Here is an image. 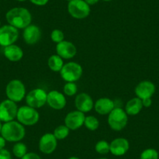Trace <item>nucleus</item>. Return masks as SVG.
<instances>
[{"label": "nucleus", "mask_w": 159, "mask_h": 159, "mask_svg": "<svg viewBox=\"0 0 159 159\" xmlns=\"http://www.w3.org/2000/svg\"><path fill=\"white\" fill-rule=\"evenodd\" d=\"M41 37H42L41 29L38 26L33 24L27 26L26 28H24L23 32V38L27 45H35L39 42Z\"/></svg>", "instance_id": "obj_13"}, {"label": "nucleus", "mask_w": 159, "mask_h": 159, "mask_svg": "<svg viewBox=\"0 0 159 159\" xmlns=\"http://www.w3.org/2000/svg\"><path fill=\"white\" fill-rule=\"evenodd\" d=\"M142 104H143V107H146L148 108L152 104V100H151V98H144L142 100Z\"/></svg>", "instance_id": "obj_33"}, {"label": "nucleus", "mask_w": 159, "mask_h": 159, "mask_svg": "<svg viewBox=\"0 0 159 159\" xmlns=\"http://www.w3.org/2000/svg\"><path fill=\"white\" fill-rule=\"evenodd\" d=\"M16 1H19V2H24L26 0H16Z\"/></svg>", "instance_id": "obj_38"}, {"label": "nucleus", "mask_w": 159, "mask_h": 159, "mask_svg": "<svg viewBox=\"0 0 159 159\" xmlns=\"http://www.w3.org/2000/svg\"><path fill=\"white\" fill-rule=\"evenodd\" d=\"M57 139L54 134L48 133L42 136L39 140V150L45 154H52L57 148Z\"/></svg>", "instance_id": "obj_12"}, {"label": "nucleus", "mask_w": 159, "mask_h": 159, "mask_svg": "<svg viewBox=\"0 0 159 159\" xmlns=\"http://www.w3.org/2000/svg\"><path fill=\"white\" fill-rule=\"evenodd\" d=\"M56 52L62 59H70L76 54V48L72 42L62 41L56 45Z\"/></svg>", "instance_id": "obj_16"}, {"label": "nucleus", "mask_w": 159, "mask_h": 159, "mask_svg": "<svg viewBox=\"0 0 159 159\" xmlns=\"http://www.w3.org/2000/svg\"><path fill=\"white\" fill-rule=\"evenodd\" d=\"M0 159H12L11 154L7 149L0 150Z\"/></svg>", "instance_id": "obj_30"}, {"label": "nucleus", "mask_w": 159, "mask_h": 159, "mask_svg": "<svg viewBox=\"0 0 159 159\" xmlns=\"http://www.w3.org/2000/svg\"><path fill=\"white\" fill-rule=\"evenodd\" d=\"M7 98L14 102H20L26 95V88L24 83L17 79L12 80L6 87Z\"/></svg>", "instance_id": "obj_4"}, {"label": "nucleus", "mask_w": 159, "mask_h": 159, "mask_svg": "<svg viewBox=\"0 0 159 159\" xmlns=\"http://www.w3.org/2000/svg\"><path fill=\"white\" fill-rule=\"evenodd\" d=\"M51 39L53 42L58 44L64 41V34L59 29H55L51 33Z\"/></svg>", "instance_id": "obj_29"}, {"label": "nucleus", "mask_w": 159, "mask_h": 159, "mask_svg": "<svg viewBox=\"0 0 159 159\" xmlns=\"http://www.w3.org/2000/svg\"><path fill=\"white\" fill-rule=\"evenodd\" d=\"M18 108L16 102L6 99L0 103V121L7 123L14 120L17 115Z\"/></svg>", "instance_id": "obj_8"}, {"label": "nucleus", "mask_w": 159, "mask_h": 159, "mask_svg": "<svg viewBox=\"0 0 159 159\" xmlns=\"http://www.w3.org/2000/svg\"><path fill=\"white\" fill-rule=\"evenodd\" d=\"M129 149V143L126 138L119 137L110 143V152L115 156H123Z\"/></svg>", "instance_id": "obj_17"}, {"label": "nucleus", "mask_w": 159, "mask_h": 159, "mask_svg": "<svg viewBox=\"0 0 159 159\" xmlns=\"http://www.w3.org/2000/svg\"><path fill=\"white\" fill-rule=\"evenodd\" d=\"M0 26H1V22H0Z\"/></svg>", "instance_id": "obj_42"}, {"label": "nucleus", "mask_w": 159, "mask_h": 159, "mask_svg": "<svg viewBox=\"0 0 159 159\" xmlns=\"http://www.w3.org/2000/svg\"><path fill=\"white\" fill-rule=\"evenodd\" d=\"M48 93L42 88H35L26 96V103L34 108H40L47 103Z\"/></svg>", "instance_id": "obj_9"}, {"label": "nucleus", "mask_w": 159, "mask_h": 159, "mask_svg": "<svg viewBox=\"0 0 159 159\" xmlns=\"http://www.w3.org/2000/svg\"><path fill=\"white\" fill-rule=\"evenodd\" d=\"M2 122L0 121V135H1V131H2Z\"/></svg>", "instance_id": "obj_36"}, {"label": "nucleus", "mask_w": 159, "mask_h": 159, "mask_svg": "<svg viewBox=\"0 0 159 159\" xmlns=\"http://www.w3.org/2000/svg\"><path fill=\"white\" fill-rule=\"evenodd\" d=\"M47 104L53 109L61 110L66 105V98L59 91H51L47 95Z\"/></svg>", "instance_id": "obj_15"}, {"label": "nucleus", "mask_w": 159, "mask_h": 159, "mask_svg": "<svg viewBox=\"0 0 159 159\" xmlns=\"http://www.w3.org/2000/svg\"><path fill=\"white\" fill-rule=\"evenodd\" d=\"M68 11L73 18L82 20L89 16L91 8L84 0H71L68 3Z\"/></svg>", "instance_id": "obj_7"}, {"label": "nucleus", "mask_w": 159, "mask_h": 159, "mask_svg": "<svg viewBox=\"0 0 159 159\" xmlns=\"http://www.w3.org/2000/svg\"><path fill=\"white\" fill-rule=\"evenodd\" d=\"M77 86L75 84V82H66L63 88L64 94L67 96H71L75 95L77 92Z\"/></svg>", "instance_id": "obj_27"}, {"label": "nucleus", "mask_w": 159, "mask_h": 159, "mask_svg": "<svg viewBox=\"0 0 159 159\" xmlns=\"http://www.w3.org/2000/svg\"><path fill=\"white\" fill-rule=\"evenodd\" d=\"M85 115L78 110L69 112L64 119L65 125L70 130H76L84 124Z\"/></svg>", "instance_id": "obj_11"}, {"label": "nucleus", "mask_w": 159, "mask_h": 159, "mask_svg": "<svg viewBox=\"0 0 159 159\" xmlns=\"http://www.w3.org/2000/svg\"><path fill=\"white\" fill-rule=\"evenodd\" d=\"M66 1H69V2H70V1H71V0H66Z\"/></svg>", "instance_id": "obj_41"}, {"label": "nucleus", "mask_w": 159, "mask_h": 159, "mask_svg": "<svg viewBox=\"0 0 159 159\" xmlns=\"http://www.w3.org/2000/svg\"><path fill=\"white\" fill-rule=\"evenodd\" d=\"M128 115L126 111L121 108H115L108 114V123L111 129L121 131L127 125Z\"/></svg>", "instance_id": "obj_3"}, {"label": "nucleus", "mask_w": 159, "mask_h": 159, "mask_svg": "<svg viewBox=\"0 0 159 159\" xmlns=\"http://www.w3.org/2000/svg\"><path fill=\"white\" fill-rule=\"evenodd\" d=\"M103 1H105V2H108V1H111V0H103Z\"/></svg>", "instance_id": "obj_39"}, {"label": "nucleus", "mask_w": 159, "mask_h": 159, "mask_svg": "<svg viewBox=\"0 0 159 159\" xmlns=\"http://www.w3.org/2000/svg\"><path fill=\"white\" fill-rule=\"evenodd\" d=\"M68 159H80V158L77 157H70V158H68Z\"/></svg>", "instance_id": "obj_37"}, {"label": "nucleus", "mask_w": 159, "mask_h": 159, "mask_svg": "<svg viewBox=\"0 0 159 159\" xmlns=\"http://www.w3.org/2000/svg\"><path fill=\"white\" fill-rule=\"evenodd\" d=\"M48 65L50 70L54 72H60L63 66V60L58 55H52L48 58Z\"/></svg>", "instance_id": "obj_22"}, {"label": "nucleus", "mask_w": 159, "mask_h": 159, "mask_svg": "<svg viewBox=\"0 0 159 159\" xmlns=\"http://www.w3.org/2000/svg\"><path fill=\"white\" fill-rule=\"evenodd\" d=\"M6 143H7V140L4 139L3 137H2V136L0 135V150L5 148Z\"/></svg>", "instance_id": "obj_34"}, {"label": "nucleus", "mask_w": 159, "mask_h": 159, "mask_svg": "<svg viewBox=\"0 0 159 159\" xmlns=\"http://www.w3.org/2000/svg\"><path fill=\"white\" fill-rule=\"evenodd\" d=\"M33 4L37 6H45L48 3V0H30Z\"/></svg>", "instance_id": "obj_32"}, {"label": "nucleus", "mask_w": 159, "mask_h": 159, "mask_svg": "<svg viewBox=\"0 0 159 159\" xmlns=\"http://www.w3.org/2000/svg\"><path fill=\"white\" fill-rule=\"evenodd\" d=\"M94 105L92 98L86 93H80L75 98V106L76 109L84 113L91 111Z\"/></svg>", "instance_id": "obj_14"}, {"label": "nucleus", "mask_w": 159, "mask_h": 159, "mask_svg": "<svg viewBox=\"0 0 159 159\" xmlns=\"http://www.w3.org/2000/svg\"><path fill=\"white\" fill-rule=\"evenodd\" d=\"M21 159H42V157L36 153L27 152Z\"/></svg>", "instance_id": "obj_31"}, {"label": "nucleus", "mask_w": 159, "mask_h": 159, "mask_svg": "<svg viewBox=\"0 0 159 159\" xmlns=\"http://www.w3.org/2000/svg\"><path fill=\"white\" fill-rule=\"evenodd\" d=\"M8 24L16 29H24L31 23L32 16L28 10L23 7H15L6 14Z\"/></svg>", "instance_id": "obj_1"}, {"label": "nucleus", "mask_w": 159, "mask_h": 159, "mask_svg": "<svg viewBox=\"0 0 159 159\" xmlns=\"http://www.w3.org/2000/svg\"><path fill=\"white\" fill-rule=\"evenodd\" d=\"M70 130V129L66 125H61L54 129L53 134L57 140H64L69 136Z\"/></svg>", "instance_id": "obj_24"}, {"label": "nucleus", "mask_w": 159, "mask_h": 159, "mask_svg": "<svg viewBox=\"0 0 159 159\" xmlns=\"http://www.w3.org/2000/svg\"><path fill=\"white\" fill-rule=\"evenodd\" d=\"M140 159H158V152L153 148H148L140 154Z\"/></svg>", "instance_id": "obj_28"}, {"label": "nucleus", "mask_w": 159, "mask_h": 159, "mask_svg": "<svg viewBox=\"0 0 159 159\" xmlns=\"http://www.w3.org/2000/svg\"><path fill=\"white\" fill-rule=\"evenodd\" d=\"M96 112L100 115H108L116 107L112 100L108 98H101L94 105Z\"/></svg>", "instance_id": "obj_19"}, {"label": "nucleus", "mask_w": 159, "mask_h": 159, "mask_svg": "<svg viewBox=\"0 0 159 159\" xmlns=\"http://www.w3.org/2000/svg\"><path fill=\"white\" fill-rule=\"evenodd\" d=\"M155 92V86L149 80H143L140 82L136 86L135 94L137 98L141 100L148 98H151Z\"/></svg>", "instance_id": "obj_18"}, {"label": "nucleus", "mask_w": 159, "mask_h": 159, "mask_svg": "<svg viewBox=\"0 0 159 159\" xmlns=\"http://www.w3.org/2000/svg\"><path fill=\"white\" fill-rule=\"evenodd\" d=\"M143 104H142V100L139 98H134L128 101L126 103V107H125V111L126 114L129 116H135L137 115L143 108Z\"/></svg>", "instance_id": "obj_21"}, {"label": "nucleus", "mask_w": 159, "mask_h": 159, "mask_svg": "<svg viewBox=\"0 0 159 159\" xmlns=\"http://www.w3.org/2000/svg\"><path fill=\"white\" fill-rule=\"evenodd\" d=\"M3 54L9 61L15 62L22 59L24 56V52L20 47L13 44L4 48Z\"/></svg>", "instance_id": "obj_20"}, {"label": "nucleus", "mask_w": 159, "mask_h": 159, "mask_svg": "<svg viewBox=\"0 0 159 159\" xmlns=\"http://www.w3.org/2000/svg\"><path fill=\"white\" fill-rule=\"evenodd\" d=\"M84 125L87 129H88L91 131H94L98 128L99 126V121L98 119L93 116H88L85 117Z\"/></svg>", "instance_id": "obj_25"}, {"label": "nucleus", "mask_w": 159, "mask_h": 159, "mask_svg": "<svg viewBox=\"0 0 159 159\" xmlns=\"http://www.w3.org/2000/svg\"><path fill=\"white\" fill-rule=\"evenodd\" d=\"M96 152L100 154H106L110 152V143L106 140H99L95 144Z\"/></svg>", "instance_id": "obj_26"}, {"label": "nucleus", "mask_w": 159, "mask_h": 159, "mask_svg": "<svg viewBox=\"0 0 159 159\" xmlns=\"http://www.w3.org/2000/svg\"><path fill=\"white\" fill-rule=\"evenodd\" d=\"M27 153V148L26 144L21 142H16L13 147V155L18 158H22L24 155Z\"/></svg>", "instance_id": "obj_23"}, {"label": "nucleus", "mask_w": 159, "mask_h": 159, "mask_svg": "<svg viewBox=\"0 0 159 159\" xmlns=\"http://www.w3.org/2000/svg\"><path fill=\"white\" fill-rule=\"evenodd\" d=\"M19 38L18 29L13 26L7 24L0 27V45L7 47L13 45Z\"/></svg>", "instance_id": "obj_10"}, {"label": "nucleus", "mask_w": 159, "mask_h": 159, "mask_svg": "<svg viewBox=\"0 0 159 159\" xmlns=\"http://www.w3.org/2000/svg\"><path fill=\"white\" fill-rule=\"evenodd\" d=\"M83 74V69L79 63L70 62L64 64L60 70L61 77L66 82H76Z\"/></svg>", "instance_id": "obj_6"}, {"label": "nucleus", "mask_w": 159, "mask_h": 159, "mask_svg": "<svg viewBox=\"0 0 159 159\" xmlns=\"http://www.w3.org/2000/svg\"><path fill=\"white\" fill-rule=\"evenodd\" d=\"M39 113L36 108H34L28 105L21 106L18 108L16 119L20 123L24 126H34L37 124L39 120Z\"/></svg>", "instance_id": "obj_5"}, {"label": "nucleus", "mask_w": 159, "mask_h": 159, "mask_svg": "<svg viewBox=\"0 0 159 159\" xmlns=\"http://www.w3.org/2000/svg\"><path fill=\"white\" fill-rule=\"evenodd\" d=\"M98 159H108V158H105V157H102V158H98Z\"/></svg>", "instance_id": "obj_40"}, {"label": "nucleus", "mask_w": 159, "mask_h": 159, "mask_svg": "<svg viewBox=\"0 0 159 159\" xmlns=\"http://www.w3.org/2000/svg\"><path fill=\"white\" fill-rule=\"evenodd\" d=\"M26 134L24 125L18 121L7 122L2 124L1 136L8 142H20L24 138Z\"/></svg>", "instance_id": "obj_2"}, {"label": "nucleus", "mask_w": 159, "mask_h": 159, "mask_svg": "<svg viewBox=\"0 0 159 159\" xmlns=\"http://www.w3.org/2000/svg\"><path fill=\"white\" fill-rule=\"evenodd\" d=\"M84 1L88 4V5L91 6V5H94V4L97 3L99 0H84Z\"/></svg>", "instance_id": "obj_35"}]
</instances>
